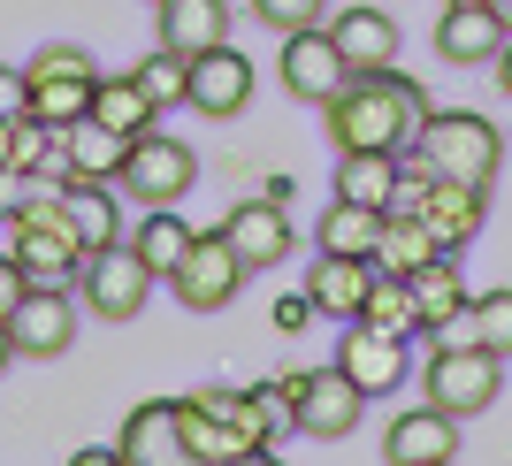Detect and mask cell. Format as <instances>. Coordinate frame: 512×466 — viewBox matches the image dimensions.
<instances>
[{"label": "cell", "instance_id": "obj_4", "mask_svg": "<svg viewBox=\"0 0 512 466\" xmlns=\"http://www.w3.org/2000/svg\"><path fill=\"white\" fill-rule=\"evenodd\" d=\"M436 176H459V184H490L505 169V138H497L490 115H474V107H444V115H428V130L413 138Z\"/></svg>", "mask_w": 512, "mask_h": 466}, {"label": "cell", "instance_id": "obj_20", "mask_svg": "<svg viewBox=\"0 0 512 466\" xmlns=\"http://www.w3.org/2000/svg\"><path fill=\"white\" fill-rule=\"evenodd\" d=\"M406 291H413V314H421V329L436 337L451 314H467L474 306V291H467V276H459V253H436V260H421L406 276Z\"/></svg>", "mask_w": 512, "mask_h": 466}, {"label": "cell", "instance_id": "obj_32", "mask_svg": "<svg viewBox=\"0 0 512 466\" xmlns=\"http://www.w3.org/2000/svg\"><path fill=\"white\" fill-rule=\"evenodd\" d=\"M360 321H375V329H398V337H421V314H413V291H406V276L375 268V291H367Z\"/></svg>", "mask_w": 512, "mask_h": 466}, {"label": "cell", "instance_id": "obj_18", "mask_svg": "<svg viewBox=\"0 0 512 466\" xmlns=\"http://www.w3.org/2000/svg\"><path fill=\"white\" fill-rule=\"evenodd\" d=\"M482 191H490V184H459V176H436V184H428L421 222L436 230V245H444V253H467V245H474V230H482V207H490Z\"/></svg>", "mask_w": 512, "mask_h": 466}, {"label": "cell", "instance_id": "obj_21", "mask_svg": "<svg viewBox=\"0 0 512 466\" xmlns=\"http://www.w3.org/2000/svg\"><path fill=\"white\" fill-rule=\"evenodd\" d=\"M497 46H505L497 8H444V23H436V62L474 69V62H497Z\"/></svg>", "mask_w": 512, "mask_h": 466}, {"label": "cell", "instance_id": "obj_5", "mask_svg": "<svg viewBox=\"0 0 512 466\" xmlns=\"http://www.w3.org/2000/svg\"><path fill=\"white\" fill-rule=\"evenodd\" d=\"M497 390H505V360L482 352V344H436L421 360V398L444 405V413H459V421L490 413Z\"/></svg>", "mask_w": 512, "mask_h": 466}, {"label": "cell", "instance_id": "obj_24", "mask_svg": "<svg viewBox=\"0 0 512 466\" xmlns=\"http://www.w3.org/2000/svg\"><path fill=\"white\" fill-rule=\"evenodd\" d=\"M123 459L130 466H153V459H184V436H176V398H153V405H138L123 421Z\"/></svg>", "mask_w": 512, "mask_h": 466}, {"label": "cell", "instance_id": "obj_29", "mask_svg": "<svg viewBox=\"0 0 512 466\" xmlns=\"http://www.w3.org/2000/svg\"><path fill=\"white\" fill-rule=\"evenodd\" d=\"M444 245H436V230H428L421 214H383V237H375V268H390V276H413L421 260H436Z\"/></svg>", "mask_w": 512, "mask_h": 466}, {"label": "cell", "instance_id": "obj_41", "mask_svg": "<svg viewBox=\"0 0 512 466\" xmlns=\"http://www.w3.org/2000/svg\"><path fill=\"white\" fill-rule=\"evenodd\" d=\"M115 459H123V444H85L77 451V466H115Z\"/></svg>", "mask_w": 512, "mask_h": 466}, {"label": "cell", "instance_id": "obj_34", "mask_svg": "<svg viewBox=\"0 0 512 466\" xmlns=\"http://www.w3.org/2000/svg\"><path fill=\"white\" fill-rule=\"evenodd\" d=\"M253 16L283 39V31H314V23H329V0H253Z\"/></svg>", "mask_w": 512, "mask_h": 466}, {"label": "cell", "instance_id": "obj_42", "mask_svg": "<svg viewBox=\"0 0 512 466\" xmlns=\"http://www.w3.org/2000/svg\"><path fill=\"white\" fill-rule=\"evenodd\" d=\"M490 69H497V85H505V100H512V39L497 46V62H490Z\"/></svg>", "mask_w": 512, "mask_h": 466}, {"label": "cell", "instance_id": "obj_28", "mask_svg": "<svg viewBox=\"0 0 512 466\" xmlns=\"http://www.w3.org/2000/svg\"><path fill=\"white\" fill-rule=\"evenodd\" d=\"M375 237H383V207H360V199H329L314 222L321 253H375Z\"/></svg>", "mask_w": 512, "mask_h": 466}, {"label": "cell", "instance_id": "obj_3", "mask_svg": "<svg viewBox=\"0 0 512 466\" xmlns=\"http://www.w3.org/2000/svg\"><path fill=\"white\" fill-rule=\"evenodd\" d=\"M8 253L31 268V283H77L92 245H85V230H77V214H69L62 184H39L23 199V214L8 222Z\"/></svg>", "mask_w": 512, "mask_h": 466}, {"label": "cell", "instance_id": "obj_45", "mask_svg": "<svg viewBox=\"0 0 512 466\" xmlns=\"http://www.w3.org/2000/svg\"><path fill=\"white\" fill-rule=\"evenodd\" d=\"M490 8H497V23H505V39H512V0H490Z\"/></svg>", "mask_w": 512, "mask_h": 466}, {"label": "cell", "instance_id": "obj_27", "mask_svg": "<svg viewBox=\"0 0 512 466\" xmlns=\"http://www.w3.org/2000/svg\"><path fill=\"white\" fill-rule=\"evenodd\" d=\"M92 115H100L107 130H123V138H138V130H153L161 123V107H153V92L138 85V77H100V85H92Z\"/></svg>", "mask_w": 512, "mask_h": 466}, {"label": "cell", "instance_id": "obj_12", "mask_svg": "<svg viewBox=\"0 0 512 466\" xmlns=\"http://www.w3.org/2000/svg\"><path fill=\"white\" fill-rule=\"evenodd\" d=\"M337 367L360 382L367 398H383V390H398L406 375H421V367L406 360V337H398V329H375V321H344V337H337Z\"/></svg>", "mask_w": 512, "mask_h": 466}, {"label": "cell", "instance_id": "obj_46", "mask_svg": "<svg viewBox=\"0 0 512 466\" xmlns=\"http://www.w3.org/2000/svg\"><path fill=\"white\" fill-rule=\"evenodd\" d=\"M444 8H490V0H444Z\"/></svg>", "mask_w": 512, "mask_h": 466}, {"label": "cell", "instance_id": "obj_36", "mask_svg": "<svg viewBox=\"0 0 512 466\" xmlns=\"http://www.w3.org/2000/svg\"><path fill=\"white\" fill-rule=\"evenodd\" d=\"M428 184H436V169H428L421 153H413L406 169H398V191H390V214H421V207H428Z\"/></svg>", "mask_w": 512, "mask_h": 466}, {"label": "cell", "instance_id": "obj_43", "mask_svg": "<svg viewBox=\"0 0 512 466\" xmlns=\"http://www.w3.org/2000/svg\"><path fill=\"white\" fill-rule=\"evenodd\" d=\"M16 123H23V115H0V169H8V146H16Z\"/></svg>", "mask_w": 512, "mask_h": 466}, {"label": "cell", "instance_id": "obj_2", "mask_svg": "<svg viewBox=\"0 0 512 466\" xmlns=\"http://www.w3.org/2000/svg\"><path fill=\"white\" fill-rule=\"evenodd\" d=\"M321 115H329V146L337 153H413V138L428 130L436 107L413 77L375 69V77H352Z\"/></svg>", "mask_w": 512, "mask_h": 466}, {"label": "cell", "instance_id": "obj_37", "mask_svg": "<svg viewBox=\"0 0 512 466\" xmlns=\"http://www.w3.org/2000/svg\"><path fill=\"white\" fill-rule=\"evenodd\" d=\"M23 298H31V268H23V260L8 253V245H0V321L16 314Z\"/></svg>", "mask_w": 512, "mask_h": 466}, {"label": "cell", "instance_id": "obj_39", "mask_svg": "<svg viewBox=\"0 0 512 466\" xmlns=\"http://www.w3.org/2000/svg\"><path fill=\"white\" fill-rule=\"evenodd\" d=\"M306 321H314V298H306V291H291V298H276V329H283V337H299Z\"/></svg>", "mask_w": 512, "mask_h": 466}, {"label": "cell", "instance_id": "obj_9", "mask_svg": "<svg viewBox=\"0 0 512 466\" xmlns=\"http://www.w3.org/2000/svg\"><path fill=\"white\" fill-rule=\"evenodd\" d=\"M276 77H283V92H291V100H306V107H329L344 85H352V62L337 54L329 23H314V31H283Z\"/></svg>", "mask_w": 512, "mask_h": 466}, {"label": "cell", "instance_id": "obj_1", "mask_svg": "<svg viewBox=\"0 0 512 466\" xmlns=\"http://www.w3.org/2000/svg\"><path fill=\"white\" fill-rule=\"evenodd\" d=\"M283 428H291L283 382H260V390H192V398H176V436H184V459H199V466L268 459Z\"/></svg>", "mask_w": 512, "mask_h": 466}, {"label": "cell", "instance_id": "obj_14", "mask_svg": "<svg viewBox=\"0 0 512 466\" xmlns=\"http://www.w3.org/2000/svg\"><path fill=\"white\" fill-rule=\"evenodd\" d=\"M184 107H199L207 123H230V115H245V107H253V62H245L230 39L207 46V54L192 62V100H184Z\"/></svg>", "mask_w": 512, "mask_h": 466}, {"label": "cell", "instance_id": "obj_15", "mask_svg": "<svg viewBox=\"0 0 512 466\" xmlns=\"http://www.w3.org/2000/svg\"><path fill=\"white\" fill-rule=\"evenodd\" d=\"M329 39H337V54L352 62V77H375V69H398V16H383L375 0H360V8H337L329 16Z\"/></svg>", "mask_w": 512, "mask_h": 466}, {"label": "cell", "instance_id": "obj_10", "mask_svg": "<svg viewBox=\"0 0 512 466\" xmlns=\"http://www.w3.org/2000/svg\"><path fill=\"white\" fill-rule=\"evenodd\" d=\"M253 276L245 260H237V245L222 230H199L192 237V253H184V268L169 276V291H176V306H192V314H214V306H230L237 298V283Z\"/></svg>", "mask_w": 512, "mask_h": 466}, {"label": "cell", "instance_id": "obj_19", "mask_svg": "<svg viewBox=\"0 0 512 466\" xmlns=\"http://www.w3.org/2000/svg\"><path fill=\"white\" fill-rule=\"evenodd\" d=\"M153 16H161V46H176L184 62L230 39V0H153Z\"/></svg>", "mask_w": 512, "mask_h": 466}, {"label": "cell", "instance_id": "obj_11", "mask_svg": "<svg viewBox=\"0 0 512 466\" xmlns=\"http://www.w3.org/2000/svg\"><path fill=\"white\" fill-rule=\"evenodd\" d=\"M8 337H16V360H62L77 344V298H69V283H31V298L8 314Z\"/></svg>", "mask_w": 512, "mask_h": 466}, {"label": "cell", "instance_id": "obj_35", "mask_svg": "<svg viewBox=\"0 0 512 466\" xmlns=\"http://www.w3.org/2000/svg\"><path fill=\"white\" fill-rule=\"evenodd\" d=\"M23 77H100V69H92V54H85V46L54 39V46H39V54L23 62Z\"/></svg>", "mask_w": 512, "mask_h": 466}, {"label": "cell", "instance_id": "obj_6", "mask_svg": "<svg viewBox=\"0 0 512 466\" xmlns=\"http://www.w3.org/2000/svg\"><path fill=\"white\" fill-rule=\"evenodd\" d=\"M283 398H291V428L314 436V444H344L367 413V390L344 367H299V375H283Z\"/></svg>", "mask_w": 512, "mask_h": 466}, {"label": "cell", "instance_id": "obj_17", "mask_svg": "<svg viewBox=\"0 0 512 466\" xmlns=\"http://www.w3.org/2000/svg\"><path fill=\"white\" fill-rule=\"evenodd\" d=\"M222 237L237 245V260H245V268H276V260L299 253L283 199H245V207H230V214H222Z\"/></svg>", "mask_w": 512, "mask_h": 466}, {"label": "cell", "instance_id": "obj_25", "mask_svg": "<svg viewBox=\"0 0 512 466\" xmlns=\"http://www.w3.org/2000/svg\"><path fill=\"white\" fill-rule=\"evenodd\" d=\"M192 222H184V214L176 207H146V222H138V230H130V245H138V260H146L153 276L169 283L176 268H184V253H192Z\"/></svg>", "mask_w": 512, "mask_h": 466}, {"label": "cell", "instance_id": "obj_33", "mask_svg": "<svg viewBox=\"0 0 512 466\" xmlns=\"http://www.w3.org/2000/svg\"><path fill=\"white\" fill-rule=\"evenodd\" d=\"M130 77H138V85L153 92V107H184V100H192V62H184L176 46H161V54H146V62L130 69Z\"/></svg>", "mask_w": 512, "mask_h": 466}, {"label": "cell", "instance_id": "obj_16", "mask_svg": "<svg viewBox=\"0 0 512 466\" xmlns=\"http://www.w3.org/2000/svg\"><path fill=\"white\" fill-rule=\"evenodd\" d=\"M367 291H375V253H314V268H306V298H314V314L360 321Z\"/></svg>", "mask_w": 512, "mask_h": 466}, {"label": "cell", "instance_id": "obj_23", "mask_svg": "<svg viewBox=\"0 0 512 466\" xmlns=\"http://www.w3.org/2000/svg\"><path fill=\"white\" fill-rule=\"evenodd\" d=\"M62 153H69V176H100V184H115V176H123L130 138H123V130H107L100 115H85V123L62 130Z\"/></svg>", "mask_w": 512, "mask_h": 466}, {"label": "cell", "instance_id": "obj_40", "mask_svg": "<svg viewBox=\"0 0 512 466\" xmlns=\"http://www.w3.org/2000/svg\"><path fill=\"white\" fill-rule=\"evenodd\" d=\"M23 199H31V176H23V169H0V222H16Z\"/></svg>", "mask_w": 512, "mask_h": 466}, {"label": "cell", "instance_id": "obj_44", "mask_svg": "<svg viewBox=\"0 0 512 466\" xmlns=\"http://www.w3.org/2000/svg\"><path fill=\"white\" fill-rule=\"evenodd\" d=\"M16 360V337H8V321H0V367Z\"/></svg>", "mask_w": 512, "mask_h": 466}, {"label": "cell", "instance_id": "obj_13", "mask_svg": "<svg viewBox=\"0 0 512 466\" xmlns=\"http://www.w3.org/2000/svg\"><path fill=\"white\" fill-rule=\"evenodd\" d=\"M383 459L390 466H451L459 459V413L421 398L413 413H398V421L383 428Z\"/></svg>", "mask_w": 512, "mask_h": 466}, {"label": "cell", "instance_id": "obj_8", "mask_svg": "<svg viewBox=\"0 0 512 466\" xmlns=\"http://www.w3.org/2000/svg\"><path fill=\"white\" fill-rule=\"evenodd\" d=\"M115 184H123L138 207H176V199L199 184V153L184 146V138H169V130H138Z\"/></svg>", "mask_w": 512, "mask_h": 466}, {"label": "cell", "instance_id": "obj_31", "mask_svg": "<svg viewBox=\"0 0 512 466\" xmlns=\"http://www.w3.org/2000/svg\"><path fill=\"white\" fill-rule=\"evenodd\" d=\"M62 199H69V214H77L85 245H115V237H123V207H115V191H107L100 176H69Z\"/></svg>", "mask_w": 512, "mask_h": 466}, {"label": "cell", "instance_id": "obj_38", "mask_svg": "<svg viewBox=\"0 0 512 466\" xmlns=\"http://www.w3.org/2000/svg\"><path fill=\"white\" fill-rule=\"evenodd\" d=\"M23 107H31V77L0 62V115H23Z\"/></svg>", "mask_w": 512, "mask_h": 466}, {"label": "cell", "instance_id": "obj_7", "mask_svg": "<svg viewBox=\"0 0 512 466\" xmlns=\"http://www.w3.org/2000/svg\"><path fill=\"white\" fill-rule=\"evenodd\" d=\"M153 283L161 276L138 260V245L115 237V245H92L85 253V268H77V306H92L100 321H130V314H146Z\"/></svg>", "mask_w": 512, "mask_h": 466}, {"label": "cell", "instance_id": "obj_22", "mask_svg": "<svg viewBox=\"0 0 512 466\" xmlns=\"http://www.w3.org/2000/svg\"><path fill=\"white\" fill-rule=\"evenodd\" d=\"M436 344H482V352L512 360V291H482L467 314H451L436 329Z\"/></svg>", "mask_w": 512, "mask_h": 466}, {"label": "cell", "instance_id": "obj_26", "mask_svg": "<svg viewBox=\"0 0 512 466\" xmlns=\"http://www.w3.org/2000/svg\"><path fill=\"white\" fill-rule=\"evenodd\" d=\"M398 169H406V153H337V199H360V207L390 214Z\"/></svg>", "mask_w": 512, "mask_h": 466}, {"label": "cell", "instance_id": "obj_30", "mask_svg": "<svg viewBox=\"0 0 512 466\" xmlns=\"http://www.w3.org/2000/svg\"><path fill=\"white\" fill-rule=\"evenodd\" d=\"M92 85L100 77H31V123H46V130H69V123H85L92 115Z\"/></svg>", "mask_w": 512, "mask_h": 466}]
</instances>
